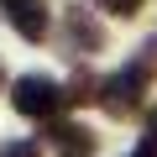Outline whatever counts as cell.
Returning <instances> with one entry per match:
<instances>
[{"mask_svg": "<svg viewBox=\"0 0 157 157\" xmlns=\"http://www.w3.org/2000/svg\"><path fill=\"white\" fill-rule=\"evenodd\" d=\"M11 105H16V115H26V121H58V110L68 105V89L58 84V78H47V73H21L16 84H11Z\"/></svg>", "mask_w": 157, "mask_h": 157, "instance_id": "obj_1", "label": "cell"}, {"mask_svg": "<svg viewBox=\"0 0 157 157\" xmlns=\"http://www.w3.org/2000/svg\"><path fill=\"white\" fill-rule=\"evenodd\" d=\"M147 84H152V78H147L136 63H126L121 73L100 78V105H105L115 121H126V115H136V110H141V94H147Z\"/></svg>", "mask_w": 157, "mask_h": 157, "instance_id": "obj_2", "label": "cell"}, {"mask_svg": "<svg viewBox=\"0 0 157 157\" xmlns=\"http://www.w3.org/2000/svg\"><path fill=\"white\" fill-rule=\"evenodd\" d=\"M63 42H68V52H73V58H89V52H100V47H105V26L94 21V11L73 6V11L63 16Z\"/></svg>", "mask_w": 157, "mask_h": 157, "instance_id": "obj_3", "label": "cell"}, {"mask_svg": "<svg viewBox=\"0 0 157 157\" xmlns=\"http://www.w3.org/2000/svg\"><path fill=\"white\" fill-rule=\"evenodd\" d=\"M0 6H6V21L16 37H26V42L47 37V0H0Z\"/></svg>", "mask_w": 157, "mask_h": 157, "instance_id": "obj_4", "label": "cell"}, {"mask_svg": "<svg viewBox=\"0 0 157 157\" xmlns=\"http://www.w3.org/2000/svg\"><path fill=\"white\" fill-rule=\"evenodd\" d=\"M47 141H52L58 157H94V147H100L89 126H73V121H52L47 126Z\"/></svg>", "mask_w": 157, "mask_h": 157, "instance_id": "obj_5", "label": "cell"}, {"mask_svg": "<svg viewBox=\"0 0 157 157\" xmlns=\"http://www.w3.org/2000/svg\"><path fill=\"white\" fill-rule=\"evenodd\" d=\"M89 100H100V84H94V73H89V68H78V73H73V84H68V105H89Z\"/></svg>", "mask_w": 157, "mask_h": 157, "instance_id": "obj_6", "label": "cell"}, {"mask_svg": "<svg viewBox=\"0 0 157 157\" xmlns=\"http://www.w3.org/2000/svg\"><path fill=\"white\" fill-rule=\"evenodd\" d=\"M136 68H141L147 78H157V37H152V42H141V58H136Z\"/></svg>", "mask_w": 157, "mask_h": 157, "instance_id": "obj_7", "label": "cell"}, {"mask_svg": "<svg viewBox=\"0 0 157 157\" xmlns=\"http://www.w3.org/2000/svg\"><path fill=\"white\" fill-rule=\"evenodd\" d=\"M0 157H42V147H37V141H6Z\"/></svg>", "mask_w": 157, "mask_h": 157, "instance_id": "obj_8", "label": "cell"}, {"mask_svg": "<svg viewBox=\"0 0 157 157\" xmlns=\"http://www.w3.org/2000/svg\"><path fill=\"white\" fill-rule=\"evenodd\" d=\"M105 11H115V16H136L141 11V0H100Z\"/></svg>", "mask_w": 157, "mask_h": 157, "instance_id": "obj_9", "label": "cell"}, {"mask_svg": "<svg viewBox=\"0 0 157 157\" xmlns=\"http://www.w3.org/2000/svg\"><path fill=\"white\" fill-rule=\"evenodd\" d=\"M131 157H157V136H141V147H136Z\"/></svg>", "mask_w": 157, "mask_h": 157, "instance_id": "obj_10", "label": "cell"}, {"mask_svg": "<svg viewBox=\"0 0 157 157\" xmlns=\"http://www.w3.org/2000/svg\"><path fill=\"white\" fill-rule=\"evenodd\" d=\"M147 126H152V136H157V110H152V121H147Z\"/></svg>", "mask_w": 157, "mask_h": 157, "instance_id": "obj_11", "label": "cell"}, {"mask_svg": "<svg viewBox=\"0 0 157 157\" xmlns=\"http://www.w3.org/2000/svg\"><path fill=\"white\" fill-rule=\"evenodd\" d=\"M0 84H6V68H0Z\"/></svg>", "mask_w": 157, "mask_h": 157, "instance_id": "obj_12", "label": "cell"}]
</instances>
